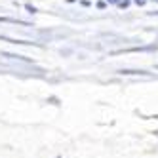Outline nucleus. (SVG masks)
I'll use <instances>...</instances> for the list:
<instances>
[{
  "label": "nucleus",
  "mask_w": 158,
  "mask_h": 158,
  "mask_svg": "<svg viewBox=\"0 0 158 158\" xmlns=\"http://www.w3.org/2000/svg\"><path fill=\"white\" fill-rule=\"evenodd\" d=\"M131 4H133V0H120L116 8H118V10H128Z\"/></svg>",
  "instance_id": "nucleus-1"
},
{
  "label": "nucleus",
  "mask_w": 158,
  "mask_h": 158,
  "mask_svg": "<svg viewBox=\"0 0 158 158\" xmlns=\"http://www.w3.org/2000/svg\"><path fill=\"white\" fill-rule=\"evenodd\" d=\"M25 10H27L29 14H36V12H38V10H36V6H32V4H29V2L25 4Z\"/></svg>",
  "instance_id": "nucleus-2"
},
{
  "label": "nucleus",
  "mask_w": 158,
  "mask_h": 158,
  "mask_svg": "<svg viewBox=\"0 0 158 158\" xmlns=\"http://www.w3.org/2000/svg\"><path fill=\"white\" fill-rule=\"evenodd\" d=\"M95 6H97V10H105V8H107V2H105V0H99Z\"/></svg>",
  "instance_id": "nucleus-3"
},
{
  "label": "nucleus",
  "mask_w": 158,
  "mask_h": 158,
  "mask_svg": "<svg viewBox=\"0 0 158 158\" xmlns=\"http://www.w3.org/2000/svg\"><path fill=\"white\" fill-rule=\"evenodd\" d=\"M147 2H149V0H133V4H135V6H139V8H143Z\"/></svg>",
  "instance_id": "nucleus-4"
},
{
  "label": "nucleus",
  "mask_w": 158,
  "mask_h": 158,
  "mask_svg": "<svg viewBox=\"0 0 158 158\" xmlns=\"http://www.w3.org/2000/svg\"><path fill=\"white\" fill-rule=\"evenodd\" d=\"M80 4H82L84 8H89V6H92V2H89V0H80Z\"/></svg>",
  "instance_id": "nucleus-5"
},
{
  "label": "nucleus",
  "mask_w": 158,
  "mask_h": 158,
  "mask_svg": "<svg viewBox=\"0 0 158 158\" xmlns=\"http://www.w3.org/2000/svg\"><path fill=\"white\" fill-rule=\"evenodd\" d=\"M105 2H107V4H110V6H118L120 0H105Z\"/></svg>",
  "instance_id": "nucleus-6"
},
{
  "label": "nucleus",
  "mask_w": 158,
  "mask_h": 158,
  "mask_svg": "<svg viewBox=\"0 0 158 158\" xmlns=\"http://www.w3.org/2000/svg\"><path fill=\"white\" fill-rule=\"evenodd\" d=\"M67 2H69V4H74V2H76V0H67Z\"/></svg>",
  "instance_id": "nucleus-7"
},
{
  "label": "nucleus",
  "mask_w": 158,
  "mask_h": 158,
  "mask_svg": "<svg viewBox=\"0 0 158 158\" xmlns=\"http://www.w3.org/2000/svg\"><path fill=\"white\" fill-rule=\"evenodd\" d=\"M151 14H152V15H158V10H156V12H151Z\"/></svg>",
  "instance_id": "nucleus-8"
},
{
  "label": "nucleus",
  "mask_w": 158,
  "mask_h": 158,
  "mask_svg": "<svg viewBox=\"0 0 158 158\" xmlns=\"http://www.w3.org/2000/svg\"><path fill=\"white\" fill-rule=\"evenodd\" d=\"M154 4H158V0H154Z\"/></svg>",
  "instance_id": "nucleus-9"
}]
</instances>
